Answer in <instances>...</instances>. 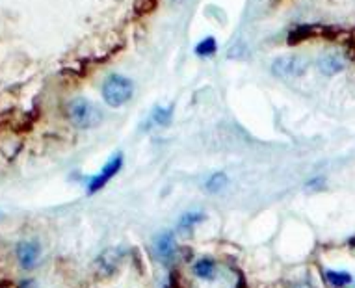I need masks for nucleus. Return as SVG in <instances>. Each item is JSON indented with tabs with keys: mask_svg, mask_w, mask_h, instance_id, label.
Wrapping results in <instances>:
<instances>
[{
	"mask_svg": "<svg viewBox=\"0 0 355 288\" xmlns=\"http://www.w3.org/2000/svg\"><path fill=\"white\" fill-rule=\"evenodd\" d=\"M322 185H324V179H322V177H316L315 180H309L307 188H320Z\"/></svg>",
	"mask_w": 355,
	"mask_h": 288,
	"instance_id": "obj_15",
	"label": "nucleus"
},
{
	"mask_svg": "<svg viewBox=\"0 0 355 288\" xmlns=\"http://www.w3.org/2000/svg\"><path fill=\"white\" fill-rule=\"evenodd\" d=\"M155 255L162 264H171L177 257V242L173 232H162L155 238Z\"/></svg>",
	"mask_w": 355,
	"mask_h": 288,
	"instance_id": "obj_5",
	"label": "nucleus"
},
{
	"mask_svg": "<svg viewBox=\"0 0 355 288\" xmlns=\"http://www.w3.org/2000/svg\"><path fill=\"white\" fill-rule=\"evenodd\" d=\"M272 71L277 76H302L307 71V62L303 58H279L272 64Z\"/></svg>",
	"mask_w": 355,
	"mask_h": 288,
	"instance_id": "obj_4",
	"label": "nucleus"
},
{
	"mask_svg": "<svg viewBox=\"0 0 355 288\" xmlns=\"http://www.w3.org/2000/svg\"><path fill=\"white\" fill-rule=\"evenodd\" d=\"M326 281L335 288L348 287L352 282V276L348 271H337V270H327L326 271Z\"/></svg>",
	"mask_w": 355,
	"mask_h": 288,
	"instance_id": "obj_11",
	"label": "nucleus"
},
{
	"mask_svg": "<svg viewBox=\"0 0 355 288\" xmlns=\"http://www.w3.org/2000/svg\"><path fill=\"white\" fill-rule=\"evenodd\" d=\"M203 219H205L203 212H199V210H190V212L182 214L181 223H179V227H181L182 230L192 229V227H196L198 223H201Z\"/></svg>",
	"mask_w": 355,
	"mask_h": 288,
	"instance_id": "obj_14",
	"label": "nucleus"
},
{
	"mask_svg": "<svg viewBox=\"0 0 355 288\" xmlns=\"http://www.w3.org/2000/svg\"><path fill=\"white\" fill-rule=\"evenodd\" d=\"M117 262H119V255H117V251H112V249L105 251V253L99 257V260H97L99 270L103 271V273H112V271L116 270Z\"/></svg>",
	"mask_w": 355,
	"mask_h": 288,
	"instance_id": "obj_10",
	"label": "nucleus"
},
{
	"mask_svg": "<svg viewBox=\"0 0 355 288\" xmlns=\"http://www.w3.org/2000/svg\"><path fill=\"white\" fill-rule=\"evenodd\" d=\"M193 52L201 58H209L218 52V43H216L214 37H205L203 41H199L198 45H196Z\"/></svg>",
	"mask_w": 355,
	"mask_h": 288,
	"instance_id": "obj_13",
	"label": "nucleus"
},
{
	"mask_svg": "<svg viewBox=\"0 0 355 288\" xmlns=\"http://www.w3.org/2000/svg\"><path fill=\"white\" fill-rule=\"evenodd\" d=\"M216 271L214 260L205 257V259H199L196 264H193V273L199 277V279H212Z\"/></svg>",
	"mask_w": 355,
	"mask_h": 288,
	"instance_id": "obj_9",
	"label": "nucleus"
},
{
	"mask_svg": "<svg viewBox=\"0 0 355 288\" xmlns=\"http://www.w3.org/2000/svg\"><path fill=\"white\" fill-rule=\"evenodd\" d=\"M229 179L225 173H214L210 179H207V183H205V188L210 192V194H218V192H221L225 186H227Z\"/></svg>",
	"mask_w": 355,
	"mask_h": 288,
	"instance_id": "obj_12",
	"label": "nucleus"
},
{
	"mask_svg": "<svg viewBox=\"0 0 355 288\" xmlns=\"http://www.w3.org/2000/svg\"><path fill=\"white\" fill-rule=\"evenodd\" d=\"M17 288H37V287H35V281H32V279H24V281L19 282Z\"/></svg>",
	"mask_w": 355,
	"mask_h": 288,
	"instance_id": "obj_16",
	"label": "nucleus"
},
{
	"mask_svg": "<svg viewBox=\"0 0 355 288\" xmlns=\"http://www.w3.org/2000/svg\"><path fill=\"white\" fill-rule=\"evenodd\" d=\"M67 117L69 121L80 130H87V128L97 127L103 119L101 110L95 106L94 103H89L87 99H73L67 104Z\"/></svg>",
	"mask_w": 355,
	"mask_h": 288,
	"instance_id": "obj_2",
	"label": "nucleus"
},
{
	"mask_svg": "<svg viewBox=\"0 0 355 288\" xmlns=\"http://www.w3.org/2000/svg\"><path fill=\"white\" fill-rule=\"evenodd\" d=\"M318 67L324 75H337L346 67V64L338 54H326L318 60Z\"/></svg>",
	"mask_w": 355,
	"mask_h": 288,
	"instance_id": "obj_8",
	"label": "nucleus"
},
{
	"mask_svg": "<svg viewBox=\"0 0 355 288\" xmlns=\"http://www.w3.org/2000/svg\"><path fill=\"white\" fill-rule=\"evenodd\" d=\"M101 93H103V99L105 103L112 108H119L123 104H127L130 99H132V93H135V84L130 78L123 75H108L101 86Z\"/></svg>",
	"mask_w": 355,
	"mask_h": 288,
	"instance_id": "obj_1",
	"label": "nucleus"
},
{
	"mask_svg": "<svg viewBox=\"0 0 355 288\" xmlns=\"http://www.w3.org/2000/svg\"><path fill=\"white\" fill-rule=\"evenodd\" d=\"M121 166H123L121 153L110 156L108 162L103 166V169L89 179V183H87V194H97L99 190H103V188H105V186L108 185L114 177H116L117 173H119Z\"/></svg>",
	"mask_w": 355,
	"mask_h": 288,
	"instance_id": "obj_3",
	"label": "nucleus"
},
{
	"mask_svg": "<svg viewBox=\"0 0 355 288\" xmlns=\"http://www.w3.org/2000/svg\"><path fill=\"white\" fill-rule=\"evenodd\" d=\"M15 255H17L19 264L23 266L24 270H30L40 259V244L34 240H23V242H19Z\"/></svg>",
	"mask_w": 355,
	"mask_h": 288,
	"instance_id": "obj_6",
	"label": "nucleus"
},
{
	"mask_svg": "<svg viewBox=\"0 0 355 288\" xmlns=\"http://www.w3.org/2000/svg\"><path fill=\"white\" fill-rule=\"evenodd\" d=\"M173 119V106H155L151 115L147 117L146 128L149 127H168Z\"/></svg>",
	"mask_w": 355,
	"mask_h": 288,
	"instance_id": "obj_7",
	"label": "nucleus"
}]
</instances>
